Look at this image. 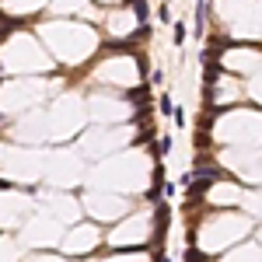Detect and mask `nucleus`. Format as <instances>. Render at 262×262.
<instances>
[{
  "instance_id": "obj_1",
  "label": "nucleus",
  "mask_w": 262,
  "mask_h": 262,
  "mask_svg": "<svg viewBox=\"0 0 262 262\" xmlns=\"http://www.w3.org/2000/svg\"><path fill=\"white\" fill-rule=\"evenodd\" d=\"M164 231H168V206L158 203V238H164Z\"/></svg>"
},
{
  "instance_id": "obj_4",
  "label": "nucleus",
  "mask_w": 262,
  "mask_h": 262,
  "mask_svg": "<svg viewBox=\"0 0 262 262\" xmlns=\"http://www.w3.org/2000/svg\"><path fill=\"white\" fill-rule=\"evenodd\" d=\"M171 39H175V46H182V42H185V25H175V35H171Z\"/></svg>"
},
{
  "instance_id": "obj_2",
  "label": "nucleus",
  "mask_w": 262,
  "mask_h": 262,
  "mask_svg": "<svg viewBox=\"0 0 262 262\" xmlns=\"http://www.w3.org/2000/svg\"><path fill=\"white\" fill-rule=\"evenodd\" d=\"M203 21H206V0H196V28L203 32Z\"/></svg>"
},
{
  "instance_id": "obj_5",
  "label": "nucleus",
  "mask_w": 262,
  "mask_h": 262,
  "mask_svg": "<svg viewBox=\"0 0 262 262\" xmlns=\"http://www.w3.org/2000/svg\"><path fill=\"white\" fill-rule=\"evenodd\" d=\"M168 150H171V137H161V143H158V154H161V158H164Z\"/></svg>"
},
{
  "instance_id": "obj_6",
  "label": "nucleus",
  "mask_w": 262,
  "mask_h": 262,
  "mask_svg": "<svg viewBox=\"0 0 262 262\" xmlns=\"http://www.w3.org/2000/svg\"><path fill=\"white\" fill-rule=\"evenodd\" d=\"M161 116H175V108H171V101L161 98Z\"/></svg>"
},
{
  "instance_id": "obj_3",
  "label": "nucleus",
  "mask_w": 262,
  "mask_h": 262,
  "mask_svg": "<svg viewBox=\"0 0 262 262\" xmlns=\"http://www.w3.org/2000/svg\"><path fill=\"white\" fill-rule=\"evenodd\" d=\"M137 4V18H140V25H147V4L143 0H133Z\"/></svg>"
}]
</instances>
